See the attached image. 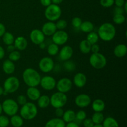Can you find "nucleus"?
I'll return each mask as SVG.
<instances>
[{
	"label": "nucleus",
	"instance_id": "b1692460",
	"mask_svg": "<svg viewBox=\"0 0 127 127\" xmlns=\"http://www.w3.org/2000/svg\"><path fill=\"white\" fill-rule=\"evenodd\" d=\"M38 102V106L41 109H45L48 107L50 104V97L48 95H40L38 99L37 100Z\"/></svg>",
	"mask_w": 127,
	"mask_h": 127
},
{
	"label": "nucleus",
	"instance_id": "5fc2aeb1",
	"mask_svg": "<svg viewBox=\"0 0 127 127\" xmlns=\"http://www.w3.org/2000/svg\"><path fill=\"white\" fill-rule=\"evenodd\" d=\"M63 1V0H52V2L53 4H55L58 5L62 3Z\"/></svg>",
	"mask_w": 127,
	"mask_h": 127
},
{
	"label": "nucleus",
	"instance_id": "aec40b11",
	"mask_svg": "<svg viewBox=\"0 0 127 127\" xmlns=\"http://www.w3.org/2000/svg\"><path fill=\"white\" fill-rule=\"evenodd\" d=\"M66 124L60 118H53L46 123L45 127H65Z\"/></svg>",
	"mask_w": 127,
	"mask_h": 127
},
{
	"label": "nucleus",
	"instance_id": "2eb2a0df",
	"mask_svg": "<svg viewBox=\"0 0 127 127\" xmlns=\"http://www.w3.org/2000/svg\"><path fill=\"white\" fill-rule=\"evenodd\" d=\"M73 55V50L71 46H64L59 52V58L61 60L65 61L68 60L72 57Z\"/></svg>",
	"mask_w": 127,
	"mask_h": 127
},
{
	"label": "nucleus",
	"instance_id": "412c9836",
	"mask_svg": "<svg viewBox=\"0 0 127 127\" xmlns=\"http://www.w3.org/2000/svg\"><path fill=\"white\" fill-rule=\"evenodd\" d=\"M15 64L10 60H6L2 64V70L6 74H11L15 71Z\"/></svg>",
	"mask_w": 127,
	"mask_h": 127
},
{
	"label": "nucleus",
	"instance_id": "9b49d317",
	"mask_svg": "<svg viewBox=\"0 0 127 127\" xmlns=\"http://www.w3.org/2000/svg\"><path fill=\"white\" fill-rule=\"evenodd\" d=\"M73 83L70 79L68 78H63L60 79L56 84V88L58 92L66 93L71 89Z\"/></svg>",
	"mask_w": 127,
	"mask_h": 127
},
{
	"label": "nucleus",
	"instance_id": "37998d69",
	"mask_svg": "<svg viewBox=\"0 0 127 127\" xmlns=\"http://www.w3.org/2000/svg\"><path fill=\"white\" fill-rule=\"evenodd\" d=\"M94 124L93 123L91 119H86V118L83 120V125L84 127H93L94 126Z\"/></svg>",
	"mask_w": 127,
	"mask_h": 127
},
{
	"label": "nucleus",
	"instance_id": "58836bf2",
	"mask_svg": "<svg viewBox=\"0 0 127 127\" xmlns=\"http://www.w3.org/2000/svg\"><path fill=\"white\" fill-rule=\"evenodd\" d=\"M56 27L58 30H64V29L66 28L67 27V24L66 21L64 19H59L55 24Z\"/></svg>",
	"mask_w": 127,
	"mask_h": 127
},
{
	"label": "nucleus",
	"instance_id": "09e8293b",
	"mask_svg": "<svg viewBox=\"0 0 127 127\" xmlns=\"http://www.w3.org/2000/svg\"><path fill=\"white\" fill-rule=\"evenodd\" d=\"M6 32V27L2 23L0 22V37H2L4 33Z\"/></svg>",
	"mask_w": 127,
	"mask_h": 127
},
{
	"label": "nucleus",
	"instance_id": "bf43d9fd",
	"mask_svg": "<svg viewBox=\"0 0 127 127\" xmlns=\"http://www.w3.org/2000/svg\"><path fill=\"white\" fill-rule=\"evenodd\" d=\"M93 127H103L102 124H94Z\"/></svg>",
	"mask_w": 127,
	"mask_h": 127
},
{
	"label": "nucleus",
	"instance_id": "49530a36",
	"mask_svg": "<svg viewBox=\"0 0 127 127\" xmlns=\"http://www.w3.org/2000/svg\"><path fill=\"white\" fill-rule=\"evenodd\" d=\"M125 0H114V4L117 7H124Z\"/></svg>",
	"mask_w": 127,
	"mask_h": 127
},
{
	"label": "nucleus",
	"instance_id": "c85d7f7f",
	"mask_svg": "<svg viewBox=\"0 0 127 127\" xmlns=\"http://www.w3.org/2000/svg\"><path fill=\"white\" fill-rule=\"evenodd\" d=\"M79 29L83 32L89 33V32H92L94 29V25L90 21H84V22H82Z\"/></svg>",
	"mask_w": 127,
	"mask_h": 127
},
{
	"label": "nucleus",
	"instance_id": "603ef678",
	"mask_svg": "<svg viewBox=\"0 0 127 127\" xmlns=\"http://www.w3.org/2000/svg\"><path fill=\"white\" fill-rule=\"evenodd\" d=\"M5 56L4 49L0 45V60H2Z\"/></svg>",
	"mask_w": 127,
	"mask_h": 127
},
{
	"label": "nucleus",
	"instance_id": "13d9d810",
	"mask_svg": "<svg viewBox=\"0 0 127 127\" xmlns=\"http://www.w3.org/2000/svg\"><path fill=\"white\" fill-rule=\"evenodd\" d=\"M3 93H4L3 88H2L1 86H0V96L2 95H3Z\"/></svg>",
	"mask_w": 127,
	"mask_h": 127
},
{
	"label": "nucleus",
	"instance_id": "7ed1b4c3",
	"mask_svg": "<svg viewBox=\"0 0 127 127\" xmlns=\"http://www.w3.org/2000/svg\"><path fill=\"white\" fill-rule=\"evenodd\" d=\"M38 114V109L35 104L32 102H27L22 105L20 110V115L24 120H31L36 117Z\"/></svg>",
	"mask_w": 127,
	"mask_h": 127
},
{
	"label": "nucleus",
	"instance_id": "f257e3e1",
	"mask_svg": "<svg viewBox=\"0 0 127 127\" xmlns=\"http://www.w3.org/2000/svg\"><path fill=\"white\" fill-rule=\"evenodd\" d=\"M97 34L99 38L105 42L112 40L116 35V29L112 24L105 22L98 29Z\"/></svg>",
	"mask_w": 127,
	"mask_h": 127
},
{
	"label": "nucleus",
	"instance_id": "de8ad7c7",
	"mask_svg": "<svg viewBox=\"0 0 127 127\" xmlns=\"http://www.w3.org/2000/svg\"><path fill=\"white\" fill-rule=\"evenodd\" d=\"M124 12H125V11H124L123 7H117L116 6L115 7L114 14H123Z\"/></svg>",
	"mask_w": 127,
	"mask_h": 127
},
{
	"label": "nucleus",
	"instance_id": "72a5a7b5",
	"mask_svg": "<svg viewBox=\"0 0 127 127\" xmlns=\"http://www.w3.org/2000/svg\"><path fill=\"white\" fill-rule=\"evenodd\" d=\"M63 66H64V68L65 70L69 72L74 71L76 69V64L74 63V62H73V61L69 60L65 61V62L64 63V64H63Z\"/></svg>",
	"mask_w": 127,
	"mask_h": 127
},
{
	"label": "nucleus",
	"instance_id": "f8f14e48",
	"mask_svg": "<svg viewBox=\"0 0 127 127\" xmlns=\"http://www.w3.org/2000/svg\"><path fill=\"white\" fill-rule=\"evenodd\" d=\"M56 80L50 76H45L41 78L40 85L46 91H51L56 87Z\"/></svg>",
	"mask_w": 127,
	"mask_h": 127
},
{
	"label": "nucleus",
	"instance_id": "0eeeda50",
	"mask_svg": "<svg viewBox=\"0 0 127 127\" xmlns=\"http://www.w3.org/2000/svg\"><path fill=\"white\" fill-rule=\"evenodd\" d=\"M1 104H2V112H4L8 116L11 117L17 114V113L18 112V104L13 99H6Z\"/></svg>",
	"mask_w": 127,
	"mask_h": 127
},
{
	"label": "nucleus",
	"instance_id": "a19ab883",
	"mask_svg": "<svg viewBox=\"0 0 127 127\" xmlns=\"http://www.w3.org/2000/svg\"><path fill=\"white\" fill-rule=\"evenodd\" d=\"M100 4L104 7H110L114 4V0H100Z\"/></svg>",
	"mask_w": 127,
	"mask_h": 127
},
{
	"label": "nucleus",
	"instance_id": "a18cd8bd",
	"mask_svg": "<svg viewBox=\"0 0 127 127\" xmlns=\"http://www.w3.org/2000/svg\"><path fill=\"white\" fill-rule=\"evenodd\" d=\"M63 114H64V110L62 108H57L55 109V115L58 118L62 117Z\"/></svg>",
	"mask_w": 127,
	"mask_h": 127
},
{
	"label": "nucleus",
	"instance_id": "79ce46f5",
	"mask_svg": "<svg viewBox=\"0 0 127 127\" xmlns=\"http://www.w3.org/2000/svg\"><path fill=\"white\" fill-rule=\"evenodd\" d=\"M16 102L18 104V105H24L27 102V97L24 95H18L17 97V100H16Z\"/></svg>",
	"mask_w": 127,
	"mask_h": 127
},
{
	"label": "nucleus",
	"instance_id": "4d7b16f0",
	"mask_svg": "<svg viewBox=\"0 0 127 127\" xmlns=\"http://www.w3.org/2000/svg\"><path fill=\"white\" fill-rule=\"evenodd\" d=\"M124 6V11H125V13H127V2H125Z\"/></svg>",
	"mask_w": 127,
	"mask_h": 127
},
{
	"label": "nucleus",
	"instance_id": "1a4fd4ad",
	"mask_svg": "<svg viewBox=\"0 0 127 127\" xmlns=\"http://www.w3.org/2000/svg\"><path fill=\"white\" fill-rule=\"evenodd\" d=\"M38 66L41 71L45 73H48L52 71L54 68V62L50 57H43L40 60Z\"/></svg>",
	"mask_w": 127,
	"mask_h": 127
},
{
	"label": "nucleus",
	"instance_id": "f704fd0d",
	"mask_svg": "<svg viewBox=\"0 0 127 127\" xmlns=\"http://www.w3.org/2000/svg\"><path fill=\"white\" fill-rule=\"evenodd\" d=\"M113 21L116 24H122L125 21V17L124 14H114L113 17Z\"/></svg>",
	"mask_w": 127,
	"mask_h": 127
},
{
	"label": "nucleus",
	"instance_id": "c756f323",
	"mask_svg": "<svg viewBox=\"0 0 127 127\" xmlns=\"http://www.w3.org/2000/svg\"><path fill=\"white\" fill-rule=\"evenodd\" d=\"M14 37L11 33L8 32H6L2 36V40L4 43L7 45H12L14 42Z\"/></svg>",
	"mask_w": 127,
	"mask_h": 127
},
{
	"label": "nucleus",
	"instance_id": "393cba45",
	"mask_svg": "<svg viewBox=\"0 0 127 127\" xmlns=\"http://www.w3.org/2000/svg\"><path fill=\"white\" fill-rule=\"evenodd\" d=\"M24 119L21 115L17 114L11 116L10 119V123L14 127H22L24 124Z\"/></svg>",
	"mask_w": 127,
	"mask_h": 127
},
{
	"label": "nucleus",
	"instance_id": "a211bd4d",
	"mask_svg": "<svg viewBox=\"0 0 127 127\" xmlns=\"http://www.w3.org/2000/svg\"><path fill=\"white\" fill-rule=\"evenodd\" d=\"M28 45L27 40L25 37L22 36H19L14 39V46L15 48L19 51H23L27 48Z\"/></svg>",
	"mask_w": 127,
	"mask_h": 127
},
{
	"label": "nucleus",
	"instance_id": "6ab92c4d",
	"mask_svg": "<svg viewBox=\"0 0 127 127\" xmlns=\"http://www.w3.org/2000/svg\"><path fill=\"white\" fill-rule=\"evenodd\" d=\"M27 96L30 100L36 101L41 95L40 91L36 87H29L26 91Z\"/></svg>",
	"mask_w": 127,
	"mask_h": 127
},
{
	"label": "nucleus",
	"instance_id": "cd10ccee",
	"mask_svg": "<svg viewBox=\"0 0 127 127\" xmlns=\"http://www.w3.org/2000/svg\"><path fill=\"white\" fill-rule=\"evenodd\" d=\"M103 127H119L118 122L114 118L109 117L104 119L102 122Z\"/></svg>",
	"mask_w": 127,
	"mask_h": 127
},
{
	"label": "nucleus",
	"instance_id": "3c124183",
	"mask_svg": "<svg viewBox=\"0 0 127 127\" xmlns=\"http://www.w3.org/2000/svg\"><path fill=\"white\" fill-rule=\"evenodd\" d=\"M65 127H79V124H76V122H71L67 123V124L66 125Z\"/></svg>",
	"mask_w": 127,
	"mask_h": 127
},
{
	"label": "nucleus",
	"instance_id": "4be33fe9",
	"mask_svg": "<svg viewBox=\"0 0 127 127\" xmlns=\"http://www.w3.org/2000/svg\"><path fill=\"white\" fill-rule=\"evenodd\" d=\"M127 52V47L124 44H119L115 47L114 53L115 56L118 58H122L126 55Z\"/></svg>",
	"mask_w": 127,
	"mask_h": 127
},
{
	"label": "nucleus",
	"instance_id": "5701e85b",
	"mask_svg": "<svg viewBox=\"0 0 127 127\" xmlns=\"http://www.w3.org/2000/svg\"><path fill=\"white\" fill-rule=\"evenodd\" d=\"M105 107V102L102 99H95L92 103V109L94 112H102Z\"/></svg>",
	"mask_w": 127,
	"mask_h": 127
},
{
	"label": "nucleus",
	"instance_id": "20e7f679",
	"mask_svg": "<svg viewBox=\"0 0 127 127\" xmlns=\"http://www.w3.org/2000/svg\"><path fill=\"white\" fill-rule=\"evenodd\" d=\"M89 63L93 68L96 69H101L107 64V59L102 53H93L89 57Z\"/></svg>",
	"mask_w": 127,
	"mask_h": 127
},
{
	"label": "nucleus",
	"instance_id": "6e6552de",
	"mask_svg": "<svg viewBox=\"0 0 127 127\" xmlns=\"http://www.w3.org/2000/svg\"><path fill=\"white\" fill-rule=\"evenodd\" d=\"M20 82L16 76H10L5 80L4 83V91L7 94L15 93L19 89Z\"/></svg>",
	"mask_w": 127,
	"mask_h": 127
},
{
	"label": "nucleus",
	"instance_id": "8fccbe9b",
	"mask_svg": "<svg viewBox=\"0 0 127 127\" xmlns=\"http://www.w3.org/2000/svg\"><path fill=\"white\" fill-rule=\"evenodd\" d=\"M40 3L43 6L47 7L52 4V0H40Z\"/></svg>",
	"mask_w": 127,
	"mask_h": 127
},
{
	"label": "nucleus",
	"instance_id": "4468645a",
	"mask_svg": "<svg viewBox=\"0 0 127 127\" xmlns=\"http://www.w3.org/2000/svg\"><path fill=\"white\" fill-rule=\"evenodd\" d=\"M74 102L78 107L85 108L90 105L91 99L88 94H81L76 97Z\"/></svg>",
	"mask_w": 127,
	"mask_h": 127
},
{
	"label": "nucleus",
	"instance_id": "7c9ffc66",
	"mask_svg": "<svg viewBox=\"0 0 127 127\" xmlns=\"http://www.w3.org/2000/svg\"><path fill=\"white\" fill-rule=\"evenodd\" d=\"M91 119L94 124H102L104 120V114L102 112H95L92 115Z\"/></svg>",
	"mask_w": 127,
	"mask_h": 127
},
{
	"label": "nucleus",
	"instance_id": "a878e982",
	"mask_svg": "<svg viewBox=\"0 0 127 127\" xmlns=\"http://www.w3.org/2000/svg\"><path fill=\"white\" fill-rule=\"evenodd\" d=\"M62 117H63V120L65 123L73 122L76 118V113L72 110H68L66 112H64Z\"/></svg>",
	"mask_w": 127,
	"mask_h": 127
},
{
	"label": "nucleus",
	"instance_id": "39448f33",
	"mask_svg": "<svg viewBox=\"0 0 127 127\" xmlns=\"http://www.w3.org/2000/svg\"><path fill=\"white\" fill-rule=\"evenodd\" d=\"M50 105L55 109L62 108L66 104L68 97L65 93L57 92L53 94L50 98Z\"/></svg>",
	"mask_w": 127,
	"mask_h": 127
},
{
	"label": "nucleus",
	"instance_id": "f3484780",
	"mask_svg": "<svg viewBox=\"0 0 127 127\" xmlns=\"http://www.w3.org/2000/svg\"><path fill=\"white\" fill-rule=\"evenodd\" d=\"M87 82L86 76L82 73H78L75 74L73 78V83L78 88H81L86 85Z\"/></svg>",
	"mask_w": 127,
	"mask_h": 127
},
{
	"label": "nucleus",
	"instance_id": "c9c22d12",
	"mask_svg": "<svg viewBox=\"0 0 127 127\" xmlns=\"http://www.w3.org/2000/svg\"><path fill=\"white\" fill-rule=\"evenodd\" d=\"M21 58V53L19 51L14 50L10 52L9 55V60L12 62H16Z\"/></svg>",
	"mask_w": 127,
	"mask_h": 127
},
{
	"label": "nucleus",
	"instance_id": "9d476101",
	"mask_svg": "<svg viewBox=\"0 0 127 127\" xmlns=\"http://www.w3.org/2000/svg\"><path fill=\"white\" fill-rule=\"evenodd\" d=\"M68 40V34L64 30H58L52 35V41L57 45H63Z\"/></svg>",
	"mask_w": 127,
	"mask_h": 127
},
{
	"label": "nucleus",
	"instance_id": "2f4dec72",
	"mask_svg": "<svg viewBox=\"0 0 127 127\" xmlns=\"http://www.w3.org/2000/svg\"><path fill=\"white\" fill-rule=\"evenodd\" d=\"M99 37L97 33L96 32H93V31L88 33V35H87L86 40L91 45L97 43V42L99 41Z\"/></svg>",
	"mask_w": 127,
	"mask_h": 127
},
{
	"label": "nucleus",
	"instance_id": "473e14b6",
	"mask_svg": "<svg viewBox=\"0 0 127 127\" xmlns=\"http://www.w3.org/2000/svg\"><path fill=\"white\" fill-rule=\"evenodd\" d=\"M58 52H59L58 45H57L55 43H50V44L48 46V48H47V52H48V53L50 55H56L58 53Z\"/></svg>",
	"mask_w": 127,
	"mask_h": 127
},
{
	"label": "nucleus",
	"instance_id": "bb28decb",
	"mask_svg": "<svg viewBox=\"0 0 127 127\" xmlns=\"http://www.w3.org/2000/svg\"><path fill=\"white\" fill-rule=\"evenodd\" d=\"M91 44L87 40H83L79 43V50L83 54H88L91 52Z\"/></svg>",
	"mask_w": 127,
	"mask_h": 127
},
{
	"label": "nucleus",
	"instance_id": "ea45409f",
	"mask_svg": "<svg viewBox=\"0 0 127 127\" xmlns=\"http://www.w3.org/2000/svg\"><path fill=\"white\" fill-rule=\"evenodd\" d=\"M82 20L80 17H75L72 19L71 24L74 28H79L82 24Z\"/></svg>",
	"mask_w": 127,
	"mask_h": 127
},
{
	"label": "nucleus",
	"instance_id": "ddd939ff",
	"mask_svg": "<svg viewBox=\"0 0 127 127\" xmlns=\"http://www.w3.org/2000/svg\"><path fill=\"white\" fill-rule=\"evenodd\" d=\"M30 39L31 42L35 45H39L43 42L45 39V35L43 34L41 30L33 29L30 33Z\"/></svg>",
	"mask_w": 127,
	"mask_h": 127
},
{
	"label": "nucleus",
	"instance_id": "f03ea898",
	"mask_svg": "<svg viewBox=\"0 0 127 127\" xmlns=\"http://www.w3.org/2000/svg\"><path fill=\"white\" fill-rule=\"evenodd\" d=\"M22 78L25 84L29 87H37L40 85L41 76L35 69L29 68L24 71Z\"/></svg>",
	"mask_w": 127,
	"mask_h": 127
},
{
	"label": "nucleus",
	"instance_id": "dca6fc26",
	"mask_svg": "<svg viewBox=\"0 0 127 127\" xmlns=\"http://www.w3.org/2000/svg\"><path fill=\"white\" fill-rule=\"evenodd\" d=\"M41 31H42L45 35L52 36L53 33L57 31V29L55 23L52 21H48L43 25Z\"/></svg>",
	"mask_w": 127,
	"mask_h": 127
},
{
	"label": "nucleus",
	"instance_id": "4c0bfd02",
	"mask_svg": "<svg viewBox=\"0 0 127 127\" xmlns=\"http://www.w3.org/2000/svg\"><path fill=\"white\" fill-rule=\"evenodd\" d=\"M10 124V120L7 116L0 115V127H7Z\"/></svg>",
	"mask_w": 127,
	"mask_h": 127
},
{
	"label": "nucleus",
	"instance_id": "e433bc0d",
	"mask_svg": "<svg viewBox=\"0 0 127 127\" xmlns=\"http://www.w3.org/2000/svg\"><path fill=\"white\" fill-rule=\"evenodd\" d=\"M86 113L84 110H79L78 112L76 113V118L74 121L81 122L83 121L86 118Z\"/></svg>",
	"mask_w": 127,
	"mask_h": 127
},
{
	"label": "nucleus",
	"instance_id": "052dcab7",
	"mask_svg": "<svg viewBox=\"0 0 127 127\" xmlns=\"http://www.w3.org/2000/svg\"><path fill=\"white\" fill-rule=\"evenodd\" d=\"M2 112V104L0 103V115H1Z\"/></svg>",
	"mask_w": 127,
	"mask_h": 127
},
{
	"label": "nucleus",
	"instance_id": "c03bdc74",
	"mask_svg": "<svg viewBox=\"0 0 127 127\" xmlns=\"http://www.w3.org/2000/svg\"><path fill=\"white\" fill-rule=\"evenodd\" d=\"M100 51V47L97 43H94V44L91 45V52H93V53H98Z\"/></svg>",
	"mask_w": 127,
	"mask_h": 127
},
{
	"label": "nucleus",
	"instance_id": "6e6d98bb",
	"mask_svg": "<svg viewBox=\"0 0 127 127\" xmlns=\"http://www.w3.org/2000/svg\"><path fill=\"white\" fill-rule=\"evenodd\" d=\"M39 46H40V48H41V49H44V48H45L46 47V44L45 43V42H42V43H41L40 44H39Z\"/></svg>",
	"mask_w": 127,
	"mask_h": 127
},
{
	"label": "nucleus",
	"instance_id": "864d4df0",
	"mask_svg": "<svg viewBox=\"0 0 127 127\" xmlns=\"http://www.w3.org/2000/svg\"><path fill=\"white\" fill-rule=\"evenodd\" d=\"M15 49H16V48H15L14 46L13 45V44L9 45H7V52H12V51L15 50Z\"/></svg>",
	"mask_w": 127,
	"mask_h": 127
},
{
	"label": "nucleus",
	"instance_id": "423d86ee",
	"mask_svg": "<svg viewBox=\"0 0 127 127\" xmlns=\"http://www.w3.org/2000/svg\"><path fill=\"white\" fill-rule=\"evenodd\" d=\"M45 11V16L46 19L49 21H57L62 15V9L58 5L51 4L50 6L46 7Z\"/></svg>",
	"mask_w": 127,
	"mask_h": 127
}]
</instances>
